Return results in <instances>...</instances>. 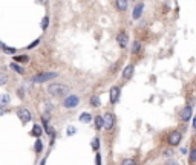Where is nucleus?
Listing matches in <instances>:
<instances>
[{
	"label": "nucleus",
	"mask_w": 196,
	"mask_h": 165,
	"mask_svg": "<svg viewBox=\"0 0 196 165\" xmlns=\"http://www.w3.org/2000/svg\"><path fill=\"white\" fill-rule=\"evenodd\" d=\"M48 92L52 96H63V95H66L69 92V87L64 86V84H60V83H52L48 87Z\"/></svg>",
	"instance_id": "nucleus-1"
},
{
	"label": "nucleus",
	"mask_w": 196,
	"mask_h": 165,
	"mask_svg": "<svg viewBox=\"0 0 196 165\" xmlns=\"http://www.w3.org/2000/svg\"><path fill=\"white\" fill-rule=\"evenodd\" d=\"M57 72H43V73H38L32 78L34 83H45V81H49V80H54L57 78Z\"/></svg>",
	"instance_id": "nucleus-2"
},
{
	"label": "nucleus",
	"mask_w": 196,
	"mask_h": 165,
	"mask_svg": "<svg viewBox=\"0 0 196 165\" xmlns=\"http://www.w3.org/2000/svg\"><path fill=\"white\" fill-rule=\"evenodd\" d=\"M78 103H80V98H78L77 95H69L66 99L63 101V106L66 109H74L78 106Z\"/></svg>",
	"instance_id": "nucleus-3"
},
{
	"label": "nucleus",
	"mask_w": 196,
	"mask_h": 165,
	"mask_svg": "<svg viewBox=\"0 0 196 165\" xmlns=\"http://www.w3.org/2000/svg\"><path fill=\"white\" fill-rule=\"evenodd\" d=\"M17 116L23 121V122H28V121H31L32 119V115H31V112L26 109V107H20L19 110H17Z\"/></svg>",
	"instance_id": "nucleus-4"
},
{
	"label": "nucleus",
	"mask_w": 196,
	"mask_h": 165,
	"mask_svg": "<svg viewBox=\"0 0 196 165\" xmlns=\"http://www.w3.org/2000/svg\"><path fill=\"white\" fill-rule=\"evenodd\" d=\"M112 125H113V115L112 113H106V115L103 116V127H106L107 130H110Z\"/></svg>",
	"instance_id": "nucleus-5"
},
{
	"label": "nucleus",
	"mask_w": 196,
	"mask_h": 165,
	"mask_svg": "<svg viewBox=\"0 0 196 165\" xmlns=\"http://www.w3.org/2000/svg\"><path fill=\"white\" fill-rule=\"evenodd\" d=\"M181 133L179 132H172L170 133V136H168V144L170 145H178L179 142H181Z\"/></svg>",
	"instance_id": "nucleus-6"
},
{
	"label": "nucleus",
	"mask_w": 196,
	"mask_h": 165,
	"mask_svg": "<svg viewBox=\"0 0 196 165\" xmlns=\"http://www.w3.org/2000/svg\"><path fill=\"white\" fill-rule=\"evenodd\" d=\"M116 41H118V44L121 46V47H126L127 46V43H129V35L123 31V32H120L118 35H116Z\"/></svg>",
	"instance_id": "nucleus-7"
},
{
	"label": "nucleus",
	"mask_w": 196,
	"mask_h": 165,
	"mask_svg": "<svg viewBox=\"0 0 196 165\" xmlns=\"http://www.w3.org/2000/svg\"><path fill=\"white\" fill-rule=\"evenodd\" d=\"M109 98H110V103H116V101H118V98H120V87L118 86H113L110 89Z\"/></svg>",
	"instance_id": "nucleus-8"
},
{
	"label": "nucleus",
	"mask_w": 196,
	"mask_h": 165,
	"mask_svg": "<svg viewBox=\"0 0 196 165\" xmlns=\"http://www.w3.org/2000/svg\"><path fill=\"white\" fill-rule=\"evenodd\" d=\"M192 118V106H186L181 112V119L182 121H189Z\"/></svg>",
	"instance_id": "nucleus-9"
},
{
	"label": "nucleus",
	"mask_w": 196,
	"mask_h": 165,
	"mask_svg": "<svg viewBox=\"0 0 196 165\" xmlns=\"http://www.w3.org/2000/svg\"><path fill=\"white\" fill-rule=\"evenodd\" d=\"M142 9H144V5H142V3H138V5L135 6L133 12H132V17H133V18H139L141 14H142Z\"/></svg>",
	"instance_id": "nucleus-10"
},
{
	"label": "nucleus",
	"mask_w": 196,
	"mask_h": 165,
	"mask_svg": "<svg viewBox=\"0 0 196 165\" xmlns=\"http://www.w3.org/2000/svg\"><path fill=\"white\" fill-rule=\"evenodd\" d=\"M132 73H133V66L129 64V66L123 70V78H124V80H130V78H132Z\"/></svg>",
	"instance_id": "nucleus-11"
},
{
	"label": "nucleus",
	"mask_w": 196,
	"mask_h": 165,
	"mask_svg": "<svg viewBox=\"0 0 196 165\" xmlns=\"http://www.w3.org/2000/svg\"><path fill=\"white\" fill-rule=\"evenodd\" d=\"M9 101H11L9 95L8 93H2V95H0V107H6V104H9Z\"/></svg>",
	"instance_id": "nucleus-12"
},
{
	"label": "nucleus",
	"mask_w": 196,
	"mask_h": 165,
	"mask_svg": "<svg viewBox=\"0 0 196 165\" xmlns=\"http://www.w3.org/2000/svg\"><path fill=\"white\" fill-rule=\"evenodd\" d=\"M115 5H116V8H118L120 11H126L127 9V0H116Z\"/></svg>",
	"instance_id": "nucleus-13"
},
{
	"label": "nucleus",
	"mask_w": 196,
	"mask_h": 165,
	"mask_svg": "<svg viewBox=\"0 0 196 165\" xmlns=\"http://www.w3.org/2000/svg\"><path fill=\"white\" fill-rule=\"evenodd\" d=\"M31 133H32L34 136H37V138H38V136H40V135L43 133V130H42V127L38 125V124H35V125L32 127V132H31Z\"/></svg>",
	"instance_id": "nucleus-14"
},
{
	"label": "nucleus",
	"mask_w": 196,
	"mask_h": 165,
	"mask_svg": "<svg viewBox=\"0 0 196 165\" xmlns=\"http://www.w3.org/2000/svg\"><path fill=\"white\" fill-rule=\"evenodd\" d=\"M11 69H14L17 73H25V69L20 64H17V63H11Z\"/></svg>",
	"instance_id": "nucleus-15"
},
{
	"label": "nucleus",
	"mask_w": 196,
	"mask_h": 165,
	"mask_svg": "<svg viewBox=\"0 0 196 165\" xmlns=\"http://www.w3.org/2000/svg\"><path fill=\"white\" fill-rule=\"evenodd\" d=\"M90 119H92V116H90L89 113H86V112L80 115V121H81V122H86V124H87V122H90Z\"/></svg>",
	"instance_id": "nucleus-16"
},
{
	"label": "nucleus",
	"mask_w": 196,
	"mask_h": 165,
	"mask_svg": "<svg viewBox=\"0 0 196 165\" xmlns=\"http://www.w3.org/2000/svg\"><path fill=\"white\" fill-rule=\"evenodd\" d=\"M90 106H92V107H98V106H100V98H98V95H94L92 98H90Z\"/></svg>",
	"instance_id": "nucleus-17"
},
{
	"label": "nucleus",
	"mask_w": 196,
	"mask_h": 165,
	"mask_svg": "<svg viewBox=\"0 0 196 165\" xmlns=\"http://www.w3.org/2000/svg\"><path fill=\"white\" fill-rule=\"evenodd\" d=\"M8 75L5 73V72H0V86H5L6 83H8Z\"/></svg>",
	"instance_id": "nucleus-18"
},
{
	"label": "nucleus",
	"mask_w": 196,
	"mask_h": 165,
	"mask_svg": "<svg viewBox=\"0 0 196 165\" xmlns=\"http://www.w3.org/2000/svg\"><path fill=\"white\" fill-rule=\"evenodd\" d=\"M0 47H2L5 52H8V54H14V52H16V49H14V47H8V46L3 44V43H0Z\"/></svg>",
	"instance_id": "nucleus-19"
},
{
	"label": "nucleus",
	"mask_w": 196,
	"mask_h": 165,
	"mask_svg": "<svg viewBox=\"0 0 196 165\" xmlns=\"http://www.w3.org/2000/svg\"><path fill=\"white\" fill-rule=\"evenodd\" d=\"M139 49H141V43H139V41H135L133 46H132V54H138Z\"/></svg>",
	"instance_id": "nucleus-20"
},
{
	"label": "nucleus",
	"mask_w": 196,
	"mask_h": 165,
	"mask_svg": "<svg viewBox=\"0 0 196 165\" xmlns=\"http://www.w3.org/2000/svg\"><path fill=\"white\" fill-rule=\"evenodd\" d=\"M14 58H16V61H20V63H28L29 61V58L26 55H19V57H14Z\"/></svg>",
	"instance_id": "nucleus-21"
},
{
	"label": "nucleus",
	"mask_w": 196,
	"mask_h": 165,
	"mask_svg": "<svg viewBox=\"0 0 196 165\" xmlns=\"http://www.w3.org/2000/svg\"><path fill=\"white\" fill-rule=\"evenodd\" d=\"M95 125H97L98 130L101 129V127H103V116H97L95 118Z\"/></svg>",
	"instance_id": "nucleus-22"
},
{
	"label": "nucleus",
	"mask_w": 196,
	"mask_h": 165,
	"mask_svg": "<svg viewBox=\"0 0 196 165\" xmlns=\"http://www.w3.org/2000/svg\"><path fill=\"white\" fill-rule=\"evenodd\" d=\"M42 150H43V144H42L40 139H38V141L35 142V151H37V153H40Z\"/></svg>",
	"instance_id": "nucleus-23"
},
{
	"label": "nucleus",
	"mask_w": 196,
	"mask_h": 165,
	"mask_svg": "<svg viewBox=\"0 0 196 165\" xmlns=\"http://www.w3.org/2000/svg\"><path fill=\"white\" fill-rule=\"evenodd\" d=\"M92 148H94V150H98V148H100V139H98V138H94V141H92Z\"/></svg>",
	"instance_id": "nucleus-24"
},
{
	"label": "nucleus",
	"mask_w": 196,
	"mask_h": 165,
	"mask_svg": "<svg viewBox=\"0 0 196 165\" xmlns=\"http://www.w3.org/2000/svg\"><path fill=\"white\" fill-rule=\"evenodd\" d=\"M190 162H196V148H192L190 151Z\"/></svg>",
	"instance_id": "nucleus-25"
},
{
	"label": "nucleus",
	"mask_w": 196,
	"mask_h": 165,
	"mask_svg": "<svg viewBox=\"0 0 196 165\" xmlns=\"http://www.w3.org/2000/svg\"><path fill=\"white\" fill-rule=\"evenodd\" d=\"M121 165H136V162H135L133 159H124V161L121 162Z\"/></svg>",
	"instance_id": "nucleus-26"
},
{
	"label": "nucleus",
	"mask_w": 196,
	"mask_h": 165,
	"mask_svg": "<svg viewBox=\"0 0 196 165\" xmlns=\"http://www.w3.org/2000/svg\"><path fill=\"white\" fill-rule=\"evenodd\" d=\"M48 23H49V18H48V17H45V18H43V21H42V28H43V29H46V28H48Z\"/></svg>",
	"instance_id": "nucleus-27"
},
{
	"label": "nucleus",
	"mask_w": 196,
	"mask_h": 165,
	"mask_svg": "<svg viewBox=\"0 0 196 165\" xmlns=\"http://www.w3.org/2000/svg\"><path fill=\"white\" fill-rule=\"evenodd\" d=\"M38 43H40V40H38V38H37V40H35V41H32V43H31V44H29V46H28V49H32V47H35V46H37V44H38Z\"/></svg>",
	"instance_id": "nucleus-28"
},
{
	"label": "nucleus",
	"mask_w": 196,
	"mask_h": 165,
	"mask_svg": "<svg viewBox=\"0 0 196 165\" xmlns=\"http://www.w3.org/2000/svg\"><path fill=\"white\" fill-rule=\"evenodd\" d=\"M75 133V127H69V129H68V135L71 136V135H74Z\"/></svg>",
	"instance_id": "nucleus-29"
},
{
	"label": "nucleus",
	"mask_w": 196,
	"mask_h": 165,
	"mask_svg": "<svg viewBox=\"0 0 196 165\" xmlns=\"http://www.w3.org/2000/svg\"><path fill=\"white\" fill-rule=\"evenodd\" d=\"M5 113H8V109H5V107H0V115H5Z\"/></svg>",
	"instance_id": "nucleus-30"
},
{
	"label": "nucleus",
	"mask_w": 196,
	"mask_h": 165,
	"mask_svg": "<svg viewBox=\"0 0 196 165\" xmlns=\"http://www.w3.org/2000/svg\"><path fill=\"white\" fill-rule=\"evenodd\" d=\"M95 162H97V165H100V164H101V156H100V155H97V158H95Z\"/></svg>",
	"instance_id": "nucleus-31"
},
{
	"label": "nucleus",
	"mask_w": 196,
	"mask_h": 165,
	"mask_svg": "<svg viewBox=\"0 0 196 165\" xmlns=\"http://www.w3.org/2000/svg\"><path fill=\"white\" fill-rule=\"evenodd\" d=\"M17 95H19L20 98H23V89H19V90H17Z\"/></svg>",
	"instance_id": "nucleus-32"
},
{
	"label": "nucleus",
	"mask_w": 196,
	"mask_h": 165,
	"mask_svg": "<svg viewBox=\"0 0 196 165\" xmlns=\"http://www.w3.org/2000/svg\"><path fill=\"white\" fill-rule=\"evenodd\" d=\"M193 127H195V129H196V118L193 119Z\"/></svg>",
	"instance_id": "nucleus-33"
}]
</instances>
